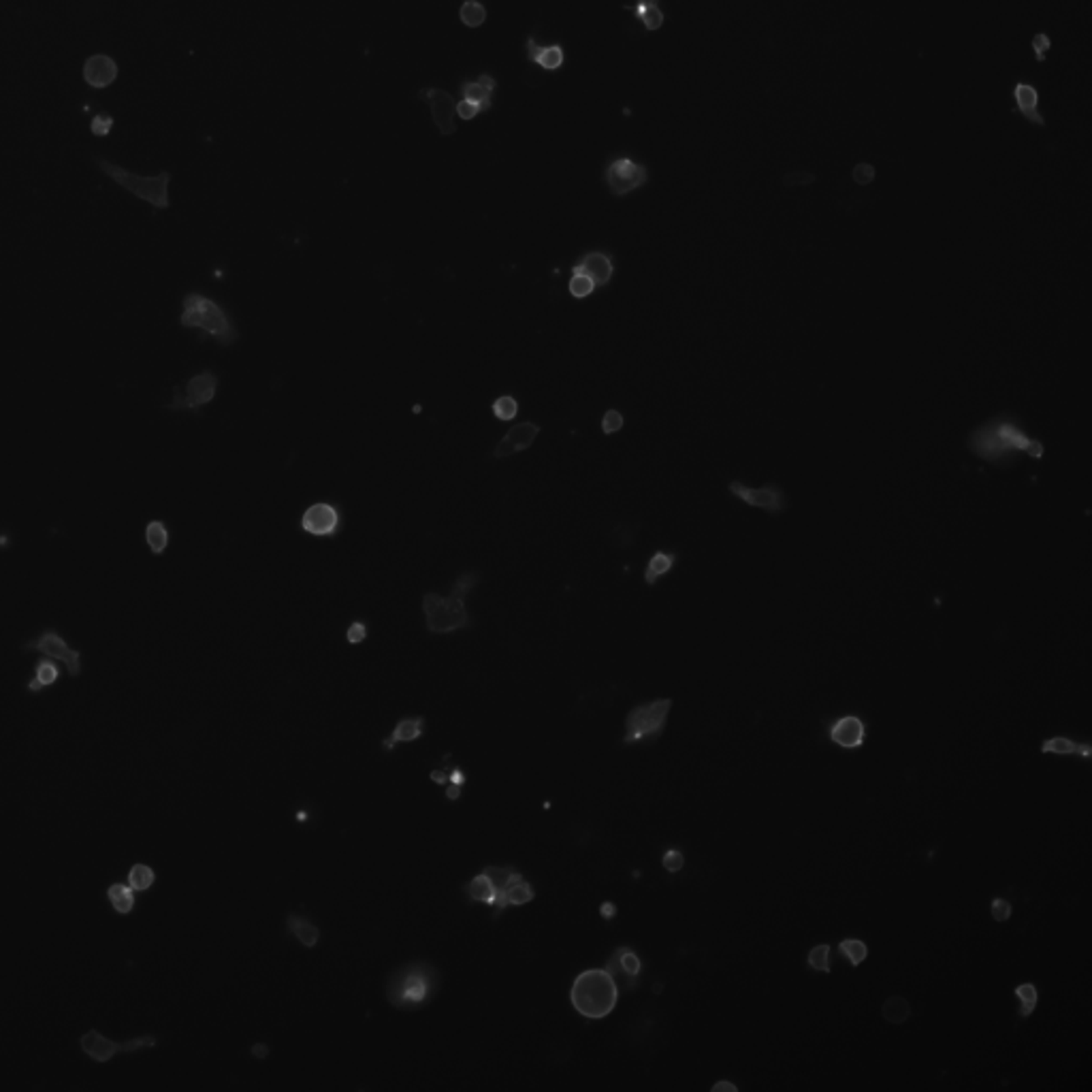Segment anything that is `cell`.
<instances>
[{"mask_svg":"<svg viewBox=\"0 0 1092 1092\" xmlns=\"http://www.w3.org/2000/svg\"><path fill=\"white\" fill-rule=\"evenodd\" d=\"M461 789H463L461 783L451 781V783H448V788H446V798L452 800V802H455V800L459 798V796H461Z\"/></svg>","mask_w":1092,"mask_h":1092,"instance_id":"51","label":"cell"},{"mask_svg":"<svg viewBox=\"0 0 1092 1092\" xmlns=\"http://www.w3.org/2000/svg\"><path fill=\"white\" fill-rule=\"evenodd\" d=\"M154 881H156V873L147 864H135L129 871V885L133 888V892H146L152 888Z\"/></svg>","mask_w":1092,"mask_h":1092,"instance_id":"38","label":"cell"},{"mask_svg":"<svg viewBox=\"0 0 1092 1092\" xmlns=\"http://www.w3.org/2000/svg\"><path fill=\"white\" fill-rule=\"evenodd\" d=\"M623 422L625 418L619 410H606L602 417V431L606 435H614L623 429Z\"/></svg>","mask_w":1092,"mask_h":1092,"instance_id":"42","label":"cell"},{"mask_svg":"<svg viewBox=\"0 0 1092 1092\" xmlns=\"http://www.w3.org/2000/svg\"><path fill=\"white\" fill-rule=\"evenodd\" d=\"M806 963L817 973H830V946L822 943V946L813 947L806 956Z\"/></svg>","mask_w":1092,"mask_h":1092,"instance_id":"40","label":"cell"},{"mask_svg":"<svg viewBox=\"0 0 1092 1092\" xmlns=\"http://www.w3.org/2000/svg\"><path fill=\"white\" fill-rule=\"evenodd\" d=\"M96 164L101 167V171L107 177H111L120 188H124L126 192L130 194H135L137 199L141 201H146L152 207L156 209H169L171 201H169V184H171V173L169 171H163V173L152 175V177H146V175H137L133 171L124 169V167H120V164H113L109 160H103V158H96Z\"/></svg>","mask_w":1092,"mask_h":1092,"instance_id":"6","label":"cell"},{"mask_svg":"<svg viewBox=\"0 0 1092 1092\" xmlns=\"http://www.w3.org/2000/svg\"><path fill=\"white\" fill-rule=\"evenodd\" d=\"M107 898L111 902V906L118 913L126 915V913L133 911V906H135V892L130 885L124 884H111L107 889Z\"/></svg>","mask_w":1092,"mask_h":1092,"instance_id":"32","label":"cell"},{"mask_svg":"<svg viewBox=\"0 0 1092 1092\" xmlns=\"http://www.w3.org/2000/svg\"><path fill=\"white\" fill-rule=\"evenodd\" d=\"M1033 47H1035V51H1037V60H1043V51L1050 47V39H1047L1043 33L1037 34L1035 41H1033Z\"/></svg>","mask_w":1092,"mask_h":1092,"instance_id":"50","label":"cell"},{"mask_svg":"<svg viewBox=\"0 0 1092 1092\" xmlns=\"http://www.w3.org/2000/svg\"><path fill=\"white\" fill-rule=\"evenodd\" d=\"M672 698H659L653 702L638 704L625 717L623 745H634L640 740H657L664 734L666 721L670 715Z\"/></svg>","mask_w":1092,"mask_h":1092,"instance_id":"7","label":"cell"},{"mask_svg":"<svg viewBox=\"0 0 1092 1092\" xmlns=\"http://www.w3.org/2000/svg\"><path fill=\"white\" fill-rule=\"evenodd\" d=\"M1042 753L1081 755V758H1090L1092 747L1088 743H1076V740H1071V738H1067V736H1054V738H1047V740H1043Z\"/></svg>","mask_w":1092,"mask_h":1092,"instance_id":"26","label":"cell"},{"mask_svg":"<svg viewBox=\"0 0 1092 1092\" xmlns=\"http://www.w3.org/2000/svg\"><path fill=\"white\" fill-rule=\"evenodd\" d=\"M118 63L107 54H92L84 63V81L94 90H105L118 79Z\"/></svg>","mask_w":1092,"mask_h":1092,"instance_id":"19","label":"cell"},{"mask_svg":"<svg viewBox=\"0 0 1092 1092\" xmlns=\"http://www.w3.org/2000/svg\"><path fill=\"white\" fill-rule=\"evenodd\" d=\"M218 393V376L214 372H201L192 376L184 389L173 391V400L167 408L169 410H201L212 404Z\"/></svg>","mask_w":1092,"mask_h":1092,"instance_id":"8","label":"cell"},{"mask_svg":"<svg viewBox=\"0 0 1092 1092\" xmlns=\"http://www.w3.org/2000/svg\"><path fill=\"white\" fill-rule=\"evenodd\" d=\"M662 864L668 873H679L683 867H685V856H683L679 850H668L662 858Z\"/></svg>","mask_w":1092,"mask_h":1092,"instance_id":"46","label":"cell"},{"mask_svg":"<svg viewBox=\"0 0 1092 1092\" xmlns=\"http://www.w3.org/2000/svg\"><path fill=\"white\" fill-rule=\"evenodd\" d=\"M606 186L614 197H625L630 192L638 190L649 181V171L644 164L631 160V158H614L613 163L606 167L604 173Z\"/></svg>","mask_w":1092,"mask_h":1092,"instance_id":"10","label":"cell"},{"mask_svg":"<svg viewBox=\"0 0 1092 1092\" xmlns=\"http://www.w3.org/2000/svg\"><path fill=\"white\" fill-rule=\"evenodd\" d=\"M113 129V118L109 113H98L90 122V130L94 137H107Z\"/></svg>","mask_w":1092,"mask_h":1092,"instance_id":"44","label":"cell"},{"mask_svg":"<svg viewBox=\"0 0 1092 1092\" xmlns=\"http://www.w3.org/2000/svg\"><path fill=\"white\" fill-rule=\"evenodd\" d=\"M422 730H425V717H408V719H401L400 723L393 727V732L389 734V738L382 740V747L387 751H393L395 745L412 743V740L421 738Z\"/></svg>","mask_w":1092,"mask_h":1092,"instance_id":"24","label":"cell"},{"mask_svg":"<svg viewBox=\"0 0 1092 1092\" xmlns=\"http://www.w3.org/2000/svg\"><path fill=\"white\" fill-rule=\"evenodd\" d=\"M600 913H602V918L610 919V918H613V915H614V913H617V906H614L613 902H604V905L600 906Z\"/></svg>","mask_w":1092,"mask_h":1092,"instance_id":"53","label":"cell"},{"mask_svg":"<svg viewBox=\"0 0 1092 1092\" xmlns=\"http://www.w3.org/2000/svg\"><path fill=\"white\" fill-rule=\"evenodd\" d=\"M463 892H465V896H468L470 901L484 902V905H489V906L496 905V901H497L496 885H493V881H491V879L487 877L484 873L476 875V877H474L472 881H470V884L463 888Z\"/></svg>","mask_w":1092,"mask_h":1092,"instance_id":"27","label":"cell"},{"mask_svg":"<svg viewBox=\"0 0 1092 1092\" xmlns=\"http://www.w3.org/2000/svg\"><path fill=\"white\" fill-rule=\"evenodd\" d=\"M252 1054L256 1059H265L267 1054H269V1047H267L265 1043H256V1046L252 1047Z\"/></svg>","mask_w":1092,"mask_h":1092,"instance_id":"54","label":"cell"},{"mask_svg":"<svg viewBox=\"0 0 1092 1092\" xmlns=\"http://www.w3.org/2000/svg\"><path fill=\"white\" fill-rule=\"evenodd\" d=\"M367 638V625L363 621H355V623H350L348 631H346V640L350 644H360V642Z\"/></svg>","mask_w":1092,"mask_h":1092,"instance_id":"48","label":"cell"},{"mask_svg":"<svg viewBox=\"0 0 1092 1092\" xmlns=\"http://www.w3.org/2000/svg\"><path fill=\"white\" fill-rule=\"evenodd\" d=\"M839 954L850 960V964L860 967L868 956V946L862 939H843L839 943Z\"/></svg>","mask_w":1092,"mask_h":1092,"instance_id":"37","label":"cell"},{"mask_svg":"<svg viewBox=\"0 0 1092 1092\" xmlns=\"http://www.w3.org/2000/svg\"><path fill=\"white\" fill-rule=\"evenodd\" d=\"M180 325L186 329H201L205 331V335L214 338L220 346H231L239 338L229 312L218 301L201 293H188L181 299Z\"/></svg>","mask_w":1092,"mask_h":1092,"instance_id":"5","label":"cell"},{"mask_svg":"<svg viewBox=\"0 0 1092 1092\" xmlns=\"http://www.w3.org/2000/svg\"><path fill=\"white\" fill-rule=\"evenodd\" d=\"M535 898V889L534 885L527 881V879H521L517 884H513L510 888L501 894L500 901L496 902V913H493V918H500L501 913L510 909V906H523L527 902H531Z\"/></svg>","mask_w":1092,"mask_h":1092,"instance_id":"22","label":"cell"},{"mask_svg":"<svg viewBox=\"0 0 1092 1092\" xmlns=\"http://www.w3.org/2000/svg\"><path fill=\"white\" fill-rule=\"evenodd\" d=\"M1014 98H1016V107H1018V111L1022 113L1026 120H1030L1033 124L1039 126L1046 124V120H1043V116L1039 113V109H1037L1039 107V92H1037L1033 85L1024 84V81L1016 84Z\"/></svg>","mask_w":1092,"mask_h":1092,"instance_id":"21","label":"cell"},{"mask_svg":"<svg viewBox=\"0 0 1092 1092\" xmlns=\"http://www.w3.org/2000/svg\"><path fill=\"white\" fill-rule=\"evenodd\" d=\"M596 288H597L596 284H593L587 276H583V273H572V276H570L568 290L574 299H587L589 295H593Z\"/></svg>","mask_w":1092,"mask_h":1092,"instance_id":"41","label":"cell"},{"mask_svg":"<svg viewBox=\"0 0 1092 1092\" xmlns=\"http://www.w3.org/2000/svg\"><path fill=\"white\" fill-rule=\"evenodd\" d=\"M851 177H854V181L860 184V186H867V184H871V181L875 180V167L868 163L856 164L854 171H851Z\"/></svg>","mask_w":1092,"mask_h":1092,"instance_id":"47","label":"cell"},{"mask_svg":"<svg viewBox=\"0 0 1092 1092\" xmlns=\"http://www.w3.org/2000/svg\"><path fill=\"white\" fill-rule=\"evenodd\" d=\"M881 1014H884V1018L888 1020L889 1024L898 1026L909 1020L911 1007H909V1002H906L902 997H889L888 1001L884 1002V1007H881Z\"/></svg>","mask_w":1092,"mask_h":1092,"instance_id":"33","label":"cell"},{"mask_svg":"<svg viewBox=\"0 0 1092 1092\" xmlns=\"http://www.w3.org/2000/svg\"><path fill=\"white\" fill-rule=\"evenodd\" d=\"M619 1001V985L606 968H587L579 973L570 988L572 1007L587 1020H602L610 1016Z\"/></svg>","mask_w":1092,"mask_h":1092,"instance_id":"4","label":"cell"},{"mask_svg":"<svg viewBox=\"0 0 1092 1092\" xmlns=\"http://www.w3.org/2000/svg\"><path fill=\"white\" fill-rule=\"evenodd\" d=\"M525 51H527V60L531 64H538L544 71H559L566 63V51L559 43H553V46H542L535 41L534 34L527 37V43H525Z\"/></svg>","mask_w":1092,"mask_h":1092,"instance_id":"20","label":"cell"},{"mask_svg":"<svg viewBox=\"0 0 1092 1092\" xmlns=\"http://www.w3.org/2000/svg\"><path fill=\"white\" fill-rule=\"evenodd\" d=\"M483 111H484V107H480L478 103L465 101V98H461L459 103H455V113L461 120H465V122H470V120H474V118H478Z\"/></svg>","mask_w":1092,"mask_h":1092,"instance_id":"43","label":"cell"},{"mask_svg":"<svg viewBox=\"0 0 1092 1092\" xmlns=\"http://www.w3.org/2000/svg\"><path fill=\"white\" fill-rule=\"evenodd\" d=\"M1016 997L1020 998V1018H1029L1033 1016L1037 1007V1001H1039V992H1037V985L1026 981V984H1018L1016 985Z\"/></svg>","mask_w":1092,"mask_h":1092,"instance_id":"34","label":"cell"},{"mask_svg":"<svg viewBox=\"0 0 1092 1092\" xmlns=\"http://www.w3.org/2000/svg\"><path fill=\"white\" fill-rule=\"evenodd\" d=\"M483 873L487 875L491 881H493V885H496L497 901H500L501 894H504V892H506L510 885L517 884V881H521V879H523L521 871H517L514 867H484ZM493 906H496V905H493Z\"/></svg>","mask_w":1092,"mask_h":1092,"instance_id":"30","label":"cell"},{"mask_svg":"<svg viewBox=\"0 0 1092 1092\" xmlns=\"http://www.w3.org/2000/svg\"><path fill=\"white\" fill-rule=\"evenodd\" d=\"M459 17L470 28H478V26L487 22V7L480 0H465L461 9H459Z\"/></svg>","mask_w":1092,"mask_h":1092,"instance_id":"35","label":"cell"},{"mask_svg":"<svg viewBox=\"0 0 1092 1092\" xmlns=\"http://www.w3.org/2000/svg\"><path fill=\"white\" fill-rule=\"evenodd\" d=\"M990 913L992 918H994V922H1007V919L1011 918V902H1009L1007 898L997 896L990 905Z\"/></svg>","mask_w":1092,"mask_h":1092,"instance_id":"45","label":"cell"},{"mask_svg":"<svg viewBox=\"0 0 1092 1092\" xmlns=\"http://www.w3.org/2000/svg\"><path fill=\"white\" fill-rule=\"evenodd\" d=\"M422 101L429 103V109H431V118H434V124L438 126V130L444 137L455 135V98H452L451 92L442 90V88H425V90L418 92Z\"/></svg>","mask_w":1092,"mask_h":1092,"instance_id":"15","label":"cell"},{"mask_svg":"<svg viewBox=\"0 0 1092 1092\" xmlns=\"http://www.w3.org/2000/svg\"><path fill=\"white\" fill-rule=\"evenodd\" d=\"M828 736L843 749H860L867 740V723L858 715H845L830 723Z\"/></svg>","mask_w":1092,"mask_h":1092,"instance_id":"17","label":"cell"},{"mask_svg":"<svg viewBox=\"0 0 1092 1092\" xmlns=\"http://www.w3.org/2000/svg\"><path fill=\"white\" fill-rule=\"evenodd\" d=\"M286 926L290 930V935L299 941V943H304L305 947H316L318 946V939H321V930L316 924H312L310 919L305 918V915H299V913H290L286 918Z\"/></svg>","mask_w":1092,"mask_h":1092,"instance_id":"25","label":"cell"},{"mask_svg":"<svg viewBox=\"0 0 1092 1092\" xmlns=\"http://www.w3.org/2000/svg\"><path fill=\"white\" fill-rule=\"evenodd\" d=\"M538 434H540V425H535L531 421L518 422V425L508 429V434L497 442V446L493 448V456L496 459H506V456L527 451L535 442Z\"/></svg>","mask_w":1092,"mask_h":1092,"instance_id":"16","label":"cell"},{"mask_svg":"<svg viewBox=\"0 0 1092 1092\" xmlns=\"http://www.w3.org/2000/svg\"><path fill=\"white\" fill-rule=\"evenodd\" d=\"M24 651H41L46 657L63 662L71 676H79L81 672V651L68 647L67 640L56 630H46L39 638L26 642Z\"/></svg>","mask_w":1092,"mask_h":1092,"instance_id":"13","label":"cell"},{"mask_svg":"<svg viewBox=\"0 0 1092 1092\" xmlns=\"http://www.w3.org/2000/svg\"><path fill=\"white\" fill-rule=\"evenodd\" d=\"M79 1046L84 1050L92 1060L96 1063H107L111 1060L113 1056L118 1052H137V1050H143V1047H154L156 1046V1037H137V1039H130L126 1043H118L111 1042L107 1037H103L98 1030H88L85 1035H81L79 1039Z\"/></svg>","mask_w":1092,"mask_h":1092,"instance_id":"9","label":"cell"},{"mask_svg":"<svg viewBox=\"0 0 1092 1092\" xmlns=\"http://www.w3.org/2000/svg\"><path fill=\"white\" fill-rule=\"evenodd\" d=\"M606 971L614 980V984L619 985V990H636L638 981H640V973H642V960L631 947L623 946L617 947L613 954H610L609 963H606Z\"/></svg>","mask_w":1092,"mask_h":1092,"instance_id":"14","label":"cell"},{"mask_svg":"<svg viewBox=\"0 0 1092 1092\" xmlns=\"http://www.w3.org/2000/svg\"><path fill=\"white\" fill-rule=\"evenodd\" d=\"M301 530L316 538H335L343 527V514L335 504L316 501L301 514Z\"/></svg>","mask_w":1092,"mask_h":1092,"instance_id":"12","label":"cell"},{"mask_svg":"<svg viewBox=\"0 0 1092 1092\" xmlns=\"http://www.w3.org/2000/svg\"><path fill=\"white\" fill-rule=\"evenodd\" d=\"M491 410H493V417H496L497 421H513V418H517L518 414L517 397H513V395H500V397L493 401Z\"/></svg>","mask_w":1092,"mask_h":1092,"instance_id":"39","label":"cell"},{"mask_svg":"<svg viewBox=\"0 0 1092 1092\" xmlns=\"http://www.w3.org/2000/svg\"><path fill=\"white\" fill-rule=\"evenodd\" d=\"M727 491L732 493L734 497L747 504L751 508H760L764 513L768 514H779L783 513L785 508H788V496L783 493V489L779 487L777 483L766 484V487H760V489H755V487H747L740 480H732V483L727 484Z\"/></svg>","mask_w":1092,"mask_h":1092,"instance_id":"11","label":"cell"},{"mask_svg":"<svg viewBox=\"0 0 1092 1092\" xmlns=\"http://www.w3.org/2000/svg\"><path fill=\"white\" fill-rule=\"evenodd\" d=\"M785 181V186H806V184H813L815 181V175L813 173H800V171H794V173H788L783 177Z\"/></svg>","mask_w":1092,"mask_h":1092,"instance_id":"49","label":"cell"},{"mask_svg":"<svg viewBox=\"0 0 1092 1092\" xmlns=\"http://www.w3.org/2000/svg\"><path fill=\"white\" fill-rule=\"evenodd\" d=\"M625 9H630V11L636 13V17L644 24V28L647 30H657L662 28V24H664V13L657 7V2L653 5H634V7H625Z\"/></svg>","mask_w":1092,"mask_h":1092,"instance_id":"36","label":"cell"},{"mask_svg":"<svg viewBox=\"0 0 1092 1092\" xmlns=\"http://www.w3.org/2000/svg\"><path fill=\"white\" fill-rule=\"evenodd\" d=\"M657 0H636V5H653Z\"/></svg>","mask_w":1092,"mask_h":1092,"instance_id":"56","label":"cell"},{"mask_svg":"<svg viewBox=\"0 0 1092 1092\" xmlns=\"http://www.w3.org/2000/svg\"><path fill=\"white\" fill-rule=\"evenodd\" d=\"M480 576L476 572H463L456 576L452 592L448 597L438 593H427L422 597V613L427 621V630L431 634H451V631L470 627L472 619L465 609V596L472 592Z\"/></svg>","mask_w":1092,"mask_h":1092,"instance_id":"3","label":"cell"},{"mask_svg":"<svg viewBox=\"0 0 1092 1092\" xmlns=\"http://www.w3.org/2000/svg\"><path fill=\"white\" fill-rule=\"evenodd\" d=\"M710 1090H713V1092H721V1090L738 1092V1086H736V1084H732V1081H717V1084H713V1088H710Z\"/></svg>","mask_w":1092,"mask_h":1092,"instance_id":"52","label":"cell"},{"mask_svg":"<svg viewBox=\"0 0 1092 1092\" xmlns=\"http://www.w3.org/2000/svg\"><path fill=\"white\" fill-rule=\"evenodd\" d=\"M431 781L439 783V785H446L448 783V775L444 771H434L431 772Z\"/></svg>","mask_w":1092,"mask_h":1092,"instance_id":"55","label":"cell"},{"mask_svg":"<svg viewBox=\"0 0 1092 1092\" xmlns=\"http://www.w3.org/2000/svg\"><path fill=\"white\" fill-rule=\"evenodd\" d=\"M676 563V553L670 551H655L649 559L647 568H644V583L647 585H655L662 576H666L675 568Z\"/></svg>","mask_w":1092,"mask_h":1092,"instance_id":"28","label":"cell"},{"mask_svg":"<svg viewBox=\"0 0 1092 1092\" xmlns=\"http://www.w3.org/2000/svg\"><path fill=\"white\" fill-rule=\"evenodd\" d=\"M146 542L147 548L152 551V555L160 557L167 548H169L171 542V531L167 527L164 521H150L146 525Z\"/></svg>","mask_w":1092,"mask_h":1092,"instance_id":"29","label":"cell"},{"mask_svg":"<svg viewBox=\"0 0 1092 1092\" xmlns=\"http://www.w3.org/2000/svg\"><path fill=\"white\" fill-rule=\"evenodd\" d=\"M439 973L434 964L418 960L395 968L387 980V1001L400 1011H417L431 1005L438 994Z\"/></svg>","mask_w":1092,"mask_h":1092,"instance_id":"2","label":"cell"},{"mask_svg":"<svg viewBox=\"0 0 1092 1092\" xmlns=\"http://www.w3.org/2000/svg\"><path fill=\"white\" fill-rule=\"evenodd\" d=\"M58 676H60V670H58V666L54 664V659L51 657H43L39 659V664H37V672H34V679L28 683V689L34 693H39L43 687H50L58 681Z\"/></svg>","mask_w":1092,"mask_h":1092,"instance_id":"31","label":"cell"},{"mask_svg":"<svg viewBox=\"0 0 1092 1092\" xmlns=\"http://www.w3.org/2000/svg\"><path fill=\"white\" fill-rule=\"evenodd\" d=\"M497 90V81L491 75H480L476 81H465L461 85V96L465 101L478 103L480 107H484V111L491 107V101H493V92Z\"/></svg>","mask_w":1092,"mask_h":1092,"instance_id":"23","label":"cell"},{"mask_svg":"<svg viewBox=\"0 0 1092 1092\" xmlns=\"http://www.w3.org/2000/svg\"><path fill=\"white\" fill-rule=\"evenodd\" d=\"M572 273H583L597 288L606 286L614 276V260L609 252H587L576 260V265H572Z\"/></svg>","mask_w":1092,"mask_h":1092,"instance_id":"18","label":"cell"},{"mask_svg":"<svg viewBox=\"0 0 1092 1092\" xmlns=\"http://www.w3.org/2000/svg\"><path fill=\"white\" fill-rule=\"evenodd\" d=\"M967 444L971 452L980 456L981 461L994 463L1001 468L1011 465L1020 452H1024L1033 459H1042L1043 451H1046L1039 439L1026 434L1020 418L1014 414H1001V417L985 421L984 425L971 431Z\"/></svg>","mask_w":1092,"mask_h":1092,"instance_id":"1","label":"cell"}]
</instances>
